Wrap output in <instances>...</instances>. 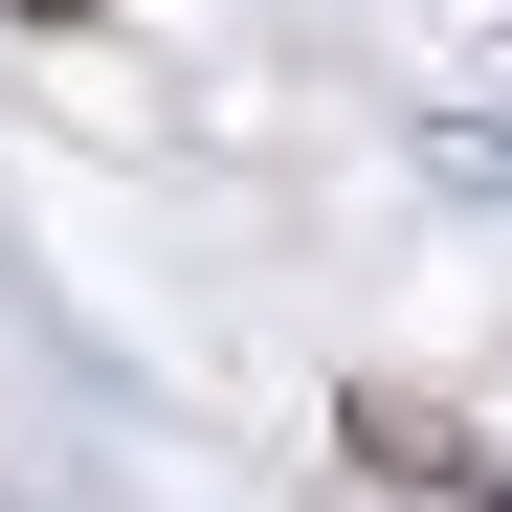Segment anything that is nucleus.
I'll list each match as a JSON object with an SVG mask.
<instances>
[{"label":"nucleus","instance_id":"obj_1","mask_svg":"<svg viewBox=\"0 0 512 512\" xmlns=\"http://www.w3.org/2000/svg\"><path fill=\"white\" fill-rule=\"evenodd\" d=\"M334 446H357L379 490H446V512H512V468L468 446V423H446V401H401V379H334Z\"/></svg>","mask_w":512,"mask_h":512}]
</instances>
